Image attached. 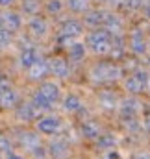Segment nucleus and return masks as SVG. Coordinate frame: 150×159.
<instances>
[{
    "mask_svg": "<svg viewBox=\"0 0 150 159\" xmlns=\"http://www.w3.org/2000/svg\"><path fill=\"white\" fill-rule=\"evenodd\" d=\"M39 7H41L39 0H24L22 2V11L28 13V15H37Z\"/></svg>",
    "mask_w": 150,
    "mask_h": 159,
    "instance_id": "27",
    "label": "nucleus"
},
{
    "mask_svg": "<svg viewBox=\"0 0 150 159\" xmlns=\"http://www.w3.org/2000/svg\"><path fill=\"white\" fill-rule=\"evenodd\" d=\"M21 26H22V17L19 13L6 11V13L0 15V28H4V30H7V32L13 34V32L21 30Z\"/></svg>",
    "mask_w": 150,
    "mask_h": 159,
    "instance_id": "5",
    "label": "nucleus"
},
{
    "mask_svg": "<svg viewBox=\"0 0 150 159\" xmlns=\"http://www.w3.org/2000/svg\"><path fill=\"white\" fill-rule=\"evenodd\" d=\"M148 63H150V61H148Z\"/></svg>",
    "mask_w": 150,
    "mask_h": 159,
    "instance_id": "42",
    "label": "nucleus"
},
{
    "mask_svg": "<svg viewBox=\"0 0 150 159\" xmlns=\"http://www.w3.org/2000/svg\"><path fill=\"white\" fill-rule=\"evenodd\" d=\"M106 159H120V156H119V152H117L115 148H111V150H108V154H106Z\"/></svg>",
    "mask_w": 150,
    "mask_h": 159,
    "instance_id": "33",
    "label": "nucleus"
},
{
    "mask_svg": "<svg viewBox=\"0 0 150 159\" xmlns=\"http://www.w3.org/2000/svg\"><path fill=\"white\" fill-rule=\"evenodd\" d=\"M19 100H21L19 93L9 87V89H6V91L0 94V107H4V109H13V107L19 106Z\"/></svg>",
    "mask_w": 150,
    "mask_h": 159,
    "instance_id": "14",
    "label": "nucleus"
},
{
    "mask_svg": "<svg viewBox=\"0 0 150 159\" xmlns=\"http://www.w3.org/2000/svg\"><path fill=\"white\" fill-rule=\"evenodd\" d=\"M11 41H13L11 32H7V30L0 28V48H7V46L11 44Z\"/></svg>",
    "mask_w": 150,
    "mask_h": 159,
    "instance_id": "28",
    "label": "nucleus"
},
{
    "mask_svg": "<svg viewBox=\"0 0 150 159\" xmlns=\"http://www.w3.org/2000/svg\"><path fill=\"white\" fill-rule=\"evenodd\" d=\"M134 159H150V154H137Z\"/></svg>",
    "mask_w": 150,
    "mask_h": 159,
    "instance_id": "36",
    "label": "nucleus"
},
{
    "mask_svg": "<svg viewBox=\"0 0 150 159\" xmlns=\"http://www.w3.org/2000/svg\"><path fill=\"white\" fill-rule=\"evenodd\" d=\"M48 156H52L54 159H65L69 156V143L65 139H52L48 144Z\"/></svg>",
    "mask_w": 150,
    "mask_h": 159,
    "instance_id": "6",
    "label": "nucleus"
},
{
    "mask_svg": "<svg viewBox=\"0 0 150 159\" xmlns=\"http://www.w3.org/2000/svg\"><path fill=\"white\" fill-rule=\"evenodd\" d=\"M89 76L96 83H110L122 76V69L115 63H98L91 69Z\"/></svg>",
    "mask_w": 150,
    "mask_h": 159,
    "instance_id": "1",
    "label": "nucleus"
},
{
    "mask_svg": "<svg viewBox=\"0 0 150 159\" xmlns=\"http://www.w3.org/2000/svg\"><path fill=\"white\" fill-rule=\"evenodd\" d=\"M147 89L150 91V76H148V81H147Z\"/></svg>",
    "mask_w": 150,
    "mask_h": 159,
    "instance_id": "39",
    "label": "nucleus"
},
{
    "mask_svg": "<svg viewBox=\"0 0 150 159\" xmlns=\"http://www.w3.org/2000/svg\"><path fill=\"white\" fill-rule=\"evenodd\" d=\"M69 56H71L73 61H82V59L85 57V44L74 41V43L69 46Z\"/></svg>",
    "mask_w": 150,
    "mask_h": 159,
    "instance_id": "24",
    "label": "nucleus"
},
{
    "mask_svg": "<svg viewBox=\"0 0 150 159\" xmlns=\"http://www.w3.org/2000/svg\"><path fill=\"white\" fill-rule=\"evenodd\" d=\"M63 6H65V4H63L61 0H48V2H46V11H48V13H59V11L63 9Z\"/></svg>",
    "mask_w": 150,
    "mask_h": 159,
    "instance_id": "29",
    "label": "nucleus"
},
{
    "mask_svg": "<svg viewBox=\"0 0 150 159\" xmlns=\"http://www.w3.org/2000/svg\"><path fill=\"white\" fill-rule=\"evenodd\" d=\"M48 72L56 78H69V63L63 57L48 59Z\"/></svg>",
    "mask_w": 150,
    "mask_h": 159,
    "instance_id": "7",
    "label": "nucleus"
},
{
    "mask_svg": "<svg viewBox=\"0 0 150 159\" xmlns=\"http://www.w3.org/2000/svg\"><path fill=\"white\" fill-rule=\"evenodd\" d=\"M32 104L35 106L37 111H48V109H52V106H54V104H52V102H50L41 91H35V93H34V96H32Z\"/></svg>",
    "mask_w": 150,
    "mask_h": 159,
    "instance_id": "22",
    "label": "nucleus"
},
{
    "mask_svg": "<svg viewBox=\"0 0 150 159\" xmlns=\"http://www.w3.org/2000/svg\"><path fill=\"white\" fill-rule=\"evenodd\" d=\"M37 133H43V135H54V133H58L59 131V128H61V120L59 117H56V115H45V117H41L37 120Z\"/></svg>",
    "mask_w": 150,
    "mask_h": 159,
    "instance_id": "4",
    "label": "nucleus"
},
{
    "mask_svg": "<svg viewBox=\"0 0 150 159\" xmlns=\"http://www.w3.org/2000/svg\"><path fill=\"white\" fill-rule=\"evenodd\" d=\"M6 159H24L19 152H13V150H9L7 154H6Z\"/></svg>",
    "mask_w": 150,
    "mask_h": 159,
    "instance_id": "34",
    "label": "nucleus"
},
{
    "mask_svg": "<svg viewBox=\"0 0 150 159\" xmlns=\"http://www.w3.org/2000/svg\"><path fill=\"white\" fill-rule=\"evenodd\" d=\"M100 2H113V0H100Z\"/></svg>",
    "mask_w": 150,
    "mask_h": 159,
    "instance_id": "40",
    "label": "nucleus"
},
{
    "mask_svg": "<svg viewBox=\"0 0 150 159\" xmlns=\"http://www.w3.org/2000/svg\"><path fill=\"white\" fill-rule=\"evenodd\" d=\"M26 70H28V78L32 80V81H43L48 76V61H45V59L39 57L37 61L30 69H26Z\"/></svg>",
    "mask_w": 150,
    "mask_h": 159,
    "instance_id": "8",
    "label": "nucleus"
},
{
    "mask_svg": "<svg viewBox=\"0 0 150 159\" xmlns=\"http://www.w3.org/2000/svg\"><path fill=\"white\" fill-rule=\"evenodd\" d=\"M11 150V141L7 135H0V156H6Z\"/></svg>",
    "mask_w": 150,
    "mask_h": 159,
    "instance_id": "31",
    "label": "nucleus"
},
{
    "mask_svg": "<svg viewBox=\"0 0 150 159\" xmlns=\"http://www.w3.org/2000/svg\"><path fill=\"white\" fill-rule=\"evenodd\" d=\"M28 32H30L34 37H45V35L48 34V22H46L43 17L32 15V19L28 20Z\"/></svg>",
    "mask_w": 150,
    "mask_h": 159,
    "instance_id": "9",
    "label": "nucleus"
},
{
    "mask_svg": "<svg viewBox=\"0 0 150 159\" xmlns=\"http://www.w3.org/2000/svg\"><path fill=\"white\" fill-rule=\"evenodd\" d=\"M106 15H108V11H104V9H93V11H87V15L83 17V22L91 28H98L104 24Z\"/></svg>",
    "mask_w": 150,
    "mask_h": 159,
    "instance_id": "15",
    "label": "nucleus"
},
{
    "mask_svg": "<svg viewBox=\"0 0 150 159\" xmlns=\"http://www.w3.org/2000/svg\"><path fill=\"white\" fill-rule=\"evenodd\" d=\"M37 59H39V54H37V50H35L34 46H24L22 52H21V57H19L22 69H30Z\"/></svg>",
    "mask_w": 150,
    "mask_h": 159,
    "instance_id": "17",
    "label": "nucleus"
},
{
    "mask_svg": "<svg viewBox=\"0 0 150 159\" xmlns=\"http://www.w3.org/2000/svg\"><path fill=\"white\" fill-rule=\"evenodd\" d=\"M37 115H39V111L35 109V106L32 102L17 106V119L21 120V122H32V120L37 119Z\"/></svg>",
    "mask_w": 150,
    "mask_h": 159,
    "instance_id": "11",
    "label": "nucleus"
},
{
    "mask_svg": "<svg viewBox=\"0 0 150 159\" xmlns=\"http://www.w3.org/2000/svg\"><path fill=\"white\" fill-rule=\"evenodd\" d=\"M119 109H120L122 117H135L137 113H141L143 104L137 98H128L124 102H119Z\"/></svg>",
    "mask_w": 150,
    "mask_h": 159,
    "instance_id": "10",
    "label": "nucleus"
},
{
    "mask_svg": "<svg viewBox=\"0 0 150 159\" xmlns=\"http://www.w3.org/2000/svg\"><path fill=\"white\" fill-rule=\"evenodd\" d=\"M39 91L52 102V104H56L58 100H59V96H61V91H59V85L58 83H54V81H43L41 83V87H39Z\"/></svg>",
    "mask_w": 150,
    "mask_h": 159,
    "instance_id": "16",
    "label": "nucleus"
},
{
    "mask_svg": "<svg viewBox=\"0 0 150 159\" xmlns=\"http://www.w3.org/2000/svg\"><path fill=\"white\" fill-rule=\"evenodd\" d=\"M102 26H106V32H110V35H113V37L122 35L124 24H122V20H120L117 15H113V13H108V15H106V20H104Z\"/></svg>",
    "mask_w": 150,
    "mask_h": 159,
    "instance_id": "13",
    "label": "nucleus"
},
{
    "mask_svg": "<svg viewBox=\"0 0 150 159\" xmlns=\"http://www.w3.org/2000/svg\"><path fill=\"white\" fill-rule=\"evenodd\" d=\"M15 0H0V7H4V6H11Z\"/></svg>",
    "mask_w": 150,
    "mask_h": 159,
    "instance_id": "35",
    "label": "nucleus"
},
{
    "mask_svg": "<svg viewBox=\"0 0 150 159\" xmlns=\"http://www.w3.org/2000/svg\"><path fill=\"white\" fill-rule=\"evenodd\" d=\"M67 6L74 13H85L91 6V0H67Z\"/></svg>",
    "mask_w": 150,
    "mask_h": 159,
    "instance_id": "26",
    "label": "nucleus"
},
{
    "mask_svg": "<svg viewBox=\"0 0 150 159\" xmlns=\"http://www.w3.org/2000/svg\"><path fill=\"white\" fill-rule=\"evenodd\" d=\"M148 2H150V0H143V4H148Z\"/></svg>",
    "mask_w": 150,
    "mask_h": 159,
    "instance_id": "41",
    "label": "nucleus"
},
{
    "mask_svg": "<svg viewBox=\"0 0 150 159\" xmlns=\"http://www.w3.org/2000/svg\"><path fill=\"white\" fill-rule=\"evenodd\" d=\"M98 104L104 109H115V107H119V98L113 91H102L98 94Z\"/></svg>",
    "mask_w": 150,
    "mask_h": 159,
    "instance_id": "18",
    "label": "nucleus"
},
{
    "mask_svg": "<svg viewBox=\"0 0 150 159\" xmlns=\"http://www.w3.org/2000/svg\"><path fill=\"white\" fill-rule=\"evenodd\" d=\"M82 133L87 139H96L102 131H100V126L95 120H85V122H82Z\"/></svg>",
    "mask_w": 150,
    "mask_h": 159,
    "instance_id": "23",
    "label": "nucleus"
},
{
    "mask_svg": "<svg viewBox=\"0 0 150 159\" xmlns=\"http://www.w3.org/2000/svg\"><path fill=\"white\" fill-rule=\"evenodd\" d=\"M145 126H147V129H150V115L147 117V120H145Z\"/></svg>",
    "mask_w": 150,
    "mask_h": 159,
    "instance_id": "38",
    "label": "nucleus"
},
{
    "mask_svg": "<svg viewBox=\"0 0 150 159\" xmlns=\"http://www.w3.org/2000/svg\"><path fill=\"white\" fill-rule=\"evenodd\" d=\"M96 139H98V146L102 150H111L117 144V137H113L111 133H100Z\"/></svg>",
    "mask_w": 150,
    "mask_h": 159,
    "instance_id": "25",
    "label": "nucleus"
},
{
    "mask_svg": "<svg viewBox=\"0 0 150 159\" xmlns=\"http://www.w3.org/2000/svg\"><path fill=\"white\" fill-rule=\"evenodd\" d=\"M124 4H126L128 9H137V7L143 6V0H124Z\"/></svg>",
    "mask_w": 150,
    "mask_h": 159,
    "instance_id": "32",
    "label": "nucleus"
},
{
    "mask_svg": "<svg viewBox=\"0 0 150 159\" xmlns=\"http://www.w3.org/2000/svg\"><path fill=\"white\" fill-rule=\"evenodd\" d=\"M87 46L95 54H100V56L110 54V50H111V35H110V32H106V30L91 32L87 35Z\"/></svg>",
    "mask_w": 150,
    "mask_h": 159,
    "instance_id": "2",
    "label": "nucleus"
},
{
    "mask_svg": "<svg viewBox=\"0 0 150 159\" xmlns=\"http://www.w3.org/2000/svg\"><path fill=\"white\" fill-rule=\"evenodd\" d=\"M30 154L34 156V159H48V150L45 146H41V144H37L35 148H32Z\"/></svg>",
    "mask_w": 150,
    "mask_h": 159,
    "instance_id": "30",
    "label": "nucleus"
},
{
    "mask_svg": "<svg viewBox=\"0 0 150 159\" xmlns=\"http://www.w3.org/2000/svg\"><path fill=\"white\" fill-rule=\"evenodd\" d=\"M82 32H83V24L80 20H67L61 28V35H67V37H78Z\"/></svg>",
    "mask_w": 150,
    "mask_h": 159,
    "instance_id": "21",
    "label": "nucleus"
},
{
    "mask_svg": "<svg viewBox=\"0 0 150 159\" xmlns=\"http://www.w3.org/2000/svg\"><path fill=\"white\" fill-rule=\"evenodd\" d=\"M19 141H21V146H22V148H26L28 152H30L32 148H35L37 144H41L39 135H37V133H34V131H24V133H21Z\"/></svg>",
    "mask_w": 150,
    "mask_h": 159,
    "instance_id": "20",
    "label": "nucleus"
},
{
    "mask_svg": "<svg viewBox=\"0 0 150 159\" xmlns=\"http://www.w3.org/2000/svg\"><path fill=\"white\" fill-rule=\"evenodd\" d=\"M82 107H83V102H82V98L78 94L71 93V94L65 96V100H63V111H67V113H78Z\"/></svg>",
    "mask_w": 150,
    "mask_h": 159,
    "instance_id": "19",
    "label": "nucleus"
},
{
    "mask_svg": "<svg viewBox=\"0 0 150 159\" xmlns=\"http://www.w3.org/2000/svg\"><path fill=\"white\" fill-rule=\"evenodd\" d=\"M147 81H148V74L145 70H135L132 76H128L124 81V89L132 94H141L147 89Z\"/></svg>",
    "mask_w": 150,
    "mask_h": 159,
    "instance_id": "3",
    "label": "nucleus"
},
{
    "mask_svg": "<svg viewBox=\"0 0 150 159\" xmlns=\"http://www.w3.org/2000/svg\"><path fill=\"white\" fill-rule=\"evenodd\" d=\"M145 13H147V17L150 19V2L148 4H145Z\"/></svg>",
    "mask_w": 150,
    "mask_h": 159,
    "instance_id": "37",
    "label": "nucleus"
},
{
    "mask_svg": "<svg viewBox=\"0 0 150 159\" xmlns=\"http://www.w3.org/2000/svg\"><path fill=\"white\" fill-rule=\"evenodd\" d=\"M130 48H132V52L137 54V56L147 54L148 46H147V41L143 39V32H141V30L132 32V35H130Z\"/></svg>",
    "mask_w": 150,
    "mask_h": 159,
    "instance_id": "12",
    "label": "nucleus"
}]
</instances>
